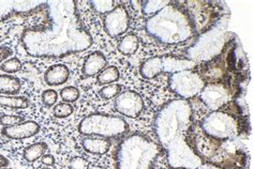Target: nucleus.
Segmentation results:
<instances>
[{"label": "nucleus", "instance_id": "1", "mask_svg": "<svg viewBox=\"0 0 254 169\" xmlns=\"http://www.w3.org/2000/svg\"><path fill=\"white\" fill-rule=\"evenodd\" d=\"M248 116L234 102L209 112L192 124L187 141L202 164L222 169H249Z\"/></svg>", "mask_w": 254, "mask_h": 169}, {"label": "nucleus", "instance_id": "2", "mask_svg": "<svg viewBox=\"0 0 254 169\" xmlns=\"http://www.w3.org/2000/svg\"><path fill=\"white\" fill-rule=\"evenodd\" d=\"M43 22L26 28L21 37L25 52L35 58L59 59L82 53L93 40L73 0L45 1Z\"/></svg>", "mask_w": 254, "mask_h": 169}, {"label": "nucleus", "instance_id": "3", "mask_svg": "<svg viewBox=\"0 0 254 169\" xmlns=\"http://www.w3.org/2000/svg\"><path fill=\"white\" fill-rule=\"evenodd\" d=\"M192 121V105L188 100L184 99L170 101L156 114L157 138L166 152L170 167L174 169H197L202 165V161L187 141Z\"/></svg>", "mask_w": 254, "mask_h": 169}, {"label": "nucleus", "instance_id": "4", "mask_svg": "<svg viewBox=\"0 0 254 169\" xmlns=\"http://www.w3.org/2000/svg\"><path fill=\"white\" fill-rule=\"evenodd\" d=\"M148 35L158 42L175 45L184 43L196 35L188 12L179 2H170L146 22Z\"/></svg>", "mask_w": 254, "mask_h": 169}, {"label": "nucleus", "instance_id": "5", "mask_svg": "<svg viewBox=\"0 0 254 169\" xmlns=\"http://www.w3.org/2000/svg\"><path fill=\"white\" fill-rule=\"evenodd\" d=\"M246 56L236 36L226 43L223 52L200 67L198 74L205 84L224 83L240 87L242 74L247 75Z\"/></svg>", "mask_w": 254, "mask_h": 169}, {"label": "nucleus", "instance_id": "6", "mask_svg": "<svg viewBox=\"0 0 254 169\" xmlns=\"http://www.w3.org/2000/svg\"><path fill=\"white\" fill-rule=\"evenodd\" d=\"M161 147L143 134L123 139L116 153V169H153Z\"/></svg>", "mask_w": 254, "mask_h": 169}, {"label": "nucleus", "instance_id": "7", "mask_svg": "<svg viewBox=\"0 0 254 169\" xmlns=\"http://www.w3.org/2000/svg\"><path fill=\"white\" fill-rule=\"evenodd\" d=\"M227 23L229 16L223 15L208 30L198 35L195 42L187 51L188 59L198 64L199 62H208L219 56L226 43L235 37L234 33L227 31Z\"/></svg>", "mask_w": 254, "mask_h": 169}, {"label": "nucleus", "instance_id": "8", "mask_svg": "<svg viewBox=\"0 0 254 169\" xmlns=\"http://www.w3.org/2000/svg\"><path fill=\"white\" fill-rule=\"evenodd\" d=\"M128 128V123L123 118L101 113L89 114L78 124V132L82 135L108 139L122 136Z\"/></svg>", "mask_w": 254, "mask_h": 169}, {"label": "nucleus", "instance_id": "9", "mask_svg": "<svg viewBox=\"0 0 254 169\" xmlns=\"http://www.w3.org/2000/svg\"><path fill=\"white\" fill-rule=\"evenodd\" d=\"M197 63L188 58H179L172 55L151 57L139 67V73L146 79H152L162 74H175L187 70H194Z\"/></svg>", "mask_w": 254, "mask_h": 169}, {"label": "nucleus", "instance_id": "10", "mask_svg": "<svg viewBox=\"0 0 254 169\" xmlns=\"http://www.w3.org/2000/svg\"><path fill=\"white\" fill-rule=\"evenodd\" d=\"M242 88L224 83L206 84L198 94L199 100L209 112L221 110L240 96Z\"/></svg>", "mask_w": 254, "mask_h": 169}, {"label": "nucleus", "instance_id": "11", "mask_svg": "<svg viewBox=\"0 0 254 169\" xmlns=\"http://www.w3.org/2000/svg\"><path fill=\"white\" fill-rule=\"evenodd\" d=\"M184 8L188 12L195 32L200 35L215 25L222 15L217 12V2L211 1H185Z\"/></svg>", "mask_w": 254, "mask_h": 169}, {"label": "nucleus", "instance_id": "12", "mask_svg": "<svg viewBox=\"0 0 254 169\" xmlns=\"http://www.w3.org/2000/svg\"><path fill=\"white\" fill-rule=\"evenodd\" d=\"M205 85V82L195 69L172 74L169 78L170 89L184 100L198 96Z\"/></svg>", "mask_w": 254, "mask_h": 169}, {"label": "nucleus", "instance_id": "13", "mask_svg": "<svg viewBox=\"0 0 254 169\" xmlns=\"http://www.w3.org/2000/svg\"><path fill=\"white\" fill-rule=\"evenodd\" d=\"M105 32L112 38H117L125 35L130 27V16L126 6L116 5L103 19Z\"/></svg>", "mask_w": 254, "mask_h": 169}, {"label": "nucleus", "instance_id": "14", "mask_svg": "<svg viewBox=\"0 0 254 169\" xmlns=\"http://www.w3.org/2000/svg\"><path fill=\"white\" fill-rule=\"evenodd\" d=\"M114 106L123 116L135 119L144 110V101L137 92L128 90L118 94L114 102Z\"/></svg>", "mask_w": 254, "mask_h": 169}, {"label": "nucleus", "instance_id": "15", "mask_svg": "<svg viewBox=\"0 0 254 169\" xmlns=\"http://www.w3.org/2000/svg\"><path fill=\"white\" fill-rule=\"evenodd\" d=\"M45 1H22V0H0V23L13 16L27 14L42 8Z\"/></svg>", "mask_w": 254, "mask_h": 169}, {"label": "nucleus", "instance_id": "16", "mask_svg": "<svg viewBox=\"0 0 254 169\" xmlns=\"http://www.w3.org/2000/svg\"><path fill=\"white\" fill-rule=\"evenodd\" d=\"M40 132V125L32 120L23 121V122L12 125L3 126L1 134L10 139H25L35 136Z\"/></svg>", "mask_w": 254, "mask_h": 169}, {"label": "nucleus", "instance_id": "17", "mask_svg": "<svg viewBox=\"0 0 254 169\" xmlns=\"http://www.w3.org/2000/svg\"><path fill=\"white\" fill-rule=\"evenodd\" d=\"M106 64H108V60L104 56V54L101 52H93L89 54L84 60V64L82 67V73L85 77H92L98 75L100 72H102Z\"/></svg>", "mask_w": 254, "mask_h": 169}, {"label": "nucleus", "instance_id": "18", "mask_svg": "<svg viewBox=\"0 0 254 169\" xmlns=\"http://www.w3.org/2000/svg\"><path fill=\"white\" fill-rule=\"evenodd\" d=\"M70 78V70L64 64H55L50 66L44 73V82L51 87L64 85Z\"/></svg>", "mask_w": 254, "mask_h": 169}, {"label": "nucleus", "instance_id": "19", "mask_svg": "<svg viewBox=\"0 0 254 169\" xmlns=\"http://www.w3.org/2000/svg\"><path fill=\"white\" fill-rule=\"evenodd\" d=\"M112 143L108 138L95 137V136H86L82 140V147L86 152L95 155L106 154L111 149Z\"/></svg>", "mask_w": 254, "mask_h": 169}, {"label": "nucleus", "instance_id": "20", "mask_svg": "<svg viewBox=\"0 0 254 169\" xmlns=\"http://www.w3.org/2000/svg\"><path fill=\"white\" fill-rule=\"evenodd\" d=\"M22 89L19 78L9 74L0 75V94L2 96H15Z\"/></svg>", "mask_w": 254, "mask_h": 169}, {"label": "nucleus", "instance_id": "21", "mask_svg": "<svg viewBox=\"0 0 254 169\" xmlns=\"http://www.w3.org/2000/svg\"><path fill=\"white\" fill-rule=\"evenodd\" d=\"M139 47V39L134 33L126 35L118 43V51L125 56L134 55Z\"/></svg>", "mask_w": 254, "mask_h": 169}, {"label": "nucleus", "instance_id": "22", "mask_svg": "<svg viewBox=\"0 0 254 169\" xmlns=\"http://www.w3.org/2000/svg\"><path fill=\"white\" fill-rule=\"evenodd\" d=\"M30 105V101L25 97L2 96L0 94V106L9 107L12 110H24Z\"/></svg>", "mask_w": 254, "mask_h": 169}, {"label": "nucleus", "instance_id": "23", "mask_svg": "<svg viewBox=\"0 0 254 169\" xmlns=\"http://www.w3.org/2000/svg\"><path fill=\"white\" fill-rule=\"evenodd\" d=\"M48 145L45 143H37L28 146L23 152V158L28 162V163H33V162L41 159L44 153L48 150Z\"/></svg>", "mask_w": 254, "mask_h": 169}, {"label": "nucleus", "instance_id": "24", "mask_svg": "<svg viewBox=\"0 0 254 169\" xmlns=\"http://www.w3.org/2000/svg\"><path fill=\"white\" fill-rule=\"evenodd\" d=\"M119 77H120V72L118 70V67L115 65H111V66H106L102 72H100L98 74L97 82L99 85L106 86V85L116 83L119 79Z\"/></svg>", "mask_w": 254, "mask_h": 169}, {"label": "nucleus", "instance_id": "25", "mask_svg": "<svg viewBox=\"0 0 254 169\" xmlns=\"http://www.w3.org/2000/svg\"><path fill=\"white\" fill-rule=\"evenodd\" d=\"M169 0H148V1H142L143 14L147 16H152L161 11L166 5L170 4Z\"/></svg>", "mask_w": 254, "mask_h": 169}, {"label": "nucleus", "instance_id": "26", "mask_svg": "<svg viewBox=\"0 0 254 169\" xmlns=\"http://www.w3.org/2000/svg\"><path fill=\"white\" fill-rule=\"evenodd\" d=\"M115 1L114 0H95L90 1L91 8L98 14H108L114 8H115Z\"/></svg>", "mask_w": 254, "mask_h": 169}, {"label": "nucleus", "instance_id": "27", "mask_svg": "<svg viewBox=\"0 0 254 169\" xmlns=\"http://www.w3.org/2000/svg\"><path fill=\"white\" fill-rule=\"evenodd\" d=\"M23 64L18 58H10L6 59L4 62L0 64V71L6 74H14L22 70Z\"/></svg>", "mask_w": 254, "mask_h": 169}, {"label": "nucleus", "instance_id": "28", "mask_svg": "<svg viewBox=\"0 0 254 169\" xmlns=\"http://www.w3.org/2000/svg\"><path fill=\"white\" fill-rule=\"evenodd\" d=\"M120 92H122V86L119 84H111L101 88L99 91V94L103 100L108 101L116 98L118 94H120Z\"/></svg>", "mask_w": 254, "mask_h": 169}, {"label": "nucleus", "instance_id": "29", "mask_svg": "<svg viewBox=\"0 0 254 169\" xmlns=\"http://www.w3.org/2000/svg\"><path fill=\"white\" fill-rule=\"evenodd\" d=\"M60 98L65 103H74L79 98V90L76 87L68 86L60 90Z\"/></svg>", "mask_w": 254, "mask_h": 169}, {"label": "nucleus", "instance_id": "30", "mask_svg": "<svg viewBox=\"0 0 254 169\" xmlns=\"http://www.w3.org/2000/svg\"><path fill=\"white\" fill-rule=\"evenodd\" d=\"M73 106L70 103H59L57 104L54 108H53V114L56 118H60V119H64V118H68L69 116L73 113Z\"/></svg>", "mask_w": 254, "mask_h": 169}, {"label": "nucleus", "instance_id": "31", "mask_svg": "<svg viewBox=\"0 0 254 169\" xmlns=\"http://www.w3.org/2000/svg\"><path fill=\"white\" fill-rule=\"evenodd\" d=\"M24 121V118L21 116H14V114L2 113L0 114V124L2 126H12L21 123Z\"/></svg>", "mask_w": 254, "mask_h": 169}, {"label": "nucleus", "instance_id": "32", "mask_svg": "<svg viewBox=\"0 0 254 169\" xmlns=\"http://www.w3.org/2000/svg\"><path fill=\"white\" fill-rule=\"evenodd\" d=\"M42 102L46 107H52L57 103L58 100V93L57 91L53 89H48L42 93Z\"/></svg>", "mask_w": 254, "mask_h": 169}, {"label": "nucleus", "instance_id": "33", "mask_svg": "<svg viewBox=\"0 0 254 169\" xmlns=\"http://www.w3.org/2000/svg\"><path fill=\"white\" fill-rule=\"evenodd\" d=\"M70 169H88L87 161L81 157H74L69 161Z\"/></svg>", "mask_w": 254, "mask_h": 169}, {"label": "nucleus", "instance_id": "34", "mask_svg": "<svg viewBox=\"0 0 254 169\" xmlns=\"http://www.w3.org/2000/svg\"><path fill=\"white\" fill-rule=\"evenodd\" d=\"M13 55V51L9 46H0V64Z\"/></svg>", "mask_w": 254, "mask_h": 169}, {"label": "nucleus", "instance_id": "35", "mask_svg": "<svg viewBox=\"0 0 254 169\" xmlns=\"http://www.w3.org/2000/svg\"><path fill=\"white\" fill-rule=\"evenodd\" d=\"M41 163L45 166H54L55 165V158L52 154H44L41 158Z\"/></svg>", "mask_w": 254, "mask_h": 169}, {"label": "nucleus", "instance_id": "36", "mask_svg": "<svg viewBox=\"0 0 254 169\" xmlns=\"http://www.w3.org/2000/svg\"><path fill=\"white\" fill-rule=\"evenodd\" d=\"M8 166H9V160L6 159L4 155L0 154V168L8 167Z\"/></svg>", "mask_w": 254, "mask_h": 169}, {"label": "nucleus", "instance_id": "37", "mask_svg": "<svg viewBox=\"0 0 254 169\" xmlns=\"http://www.w3.org/2000/svg\"><path fill=\"white\" fill-rule=\"evenodd\" d=\"M197 169H222V168H219V167L212 166V165H209V164H202Z\"/></svg>", "mask_w": 254, "mask_h": 169}, {"label": "nucleus", "instance_id": "38", "mask_svg": "<svg viewBox=\"0 0 254 169\" xmlns=\"http://www.w3.org/2000/svg\"><path fill=\"white\" fill-rule=\"evenodd\" d=\"M88 169H108V168L102 167V166H91V167H88Z\"/></svg>", "mask_w": 254, "mask_h": 169}, {"label": "nucleus", "instance_id": "39", "mask_svg": "<svg viewBox=\"0 0 254 169\" xmlns=\"http://www.w3.org/2000/svg\"><path fill=\"white\" fill-rule=\"evenodd\" d=\"M0 169H12V168H9V167H3V168H0Z\"/></svg>", "mask_w": 254, "mask_h": 169}, {"label": "nucleus", "instance_id": "40", "mask_svg": "<svg viewBox=\"0 0 254 169\" xmlns=\"http://www.w3.org/2000/svg\"><path fill=\"white\" fill-rule=\"evenodd\" d=\"M42 169H52V168H49V167H45V168H42Z\"/></svg>", "mask_w": 254, "mask_h": 169}]
</instances>
